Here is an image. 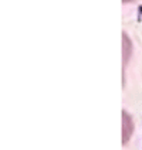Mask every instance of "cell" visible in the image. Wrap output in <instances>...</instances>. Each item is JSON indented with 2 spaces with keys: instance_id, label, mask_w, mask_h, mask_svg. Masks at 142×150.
<instances>
[{
  "instance_id": "obj_1",
  "label": "cell",
  "mask_w": 142,
  "mask_h": 150,
  "mask_svg": "<svg viewBox=\"0 0 142 150\" xmlns=\"http://www.w3.org/2000/svg\"><path fill=\"white\" fill-rule=\"evenodd\" d=\"M124 3H132V1H136V0H122Z\"/></svg>"
}]
</instances>
